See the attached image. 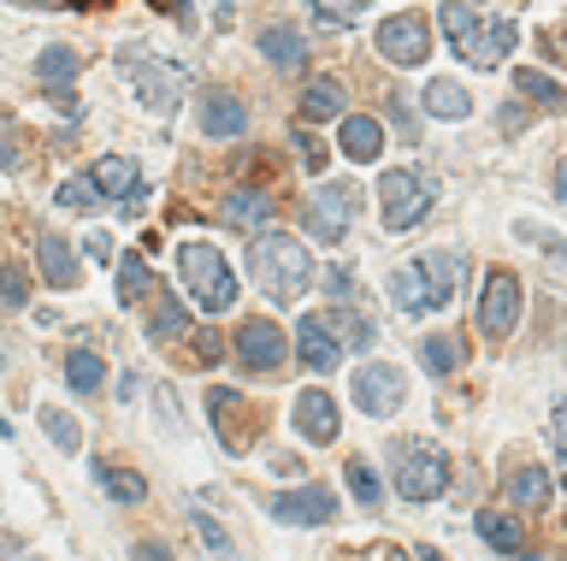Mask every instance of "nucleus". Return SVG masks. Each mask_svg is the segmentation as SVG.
Instances as JSON below:
<instances>
[{"instance_id": "nucleus-42", "label": "nucleus", "mask_w": 567, "mask_h": 561, "mask_svg": "<svg viewBox=\"0 0 567 561\" xmlns=\"http://www.w3.org/2000/svg\"><path fill=\"white\" fill-rule=\"evenodd\" d=\"M154 402H159V426H166V432H177V426H184V419H177V402H172V391H166V384L154 391Z\"/></svg>"}, {"instance_id": "nucleus-14", "label": "nucleus", "mask_w": 567, "mask_h": 561, "mask_svg": "<svg viewBox=\"0 0 567 561\" xmlns=\"http://www.w3.org/2000/svg\"><path fill=\"white\" fill-rule=\"evenodd\" d=\"M284 355H290L284 325H272V320H243L237 325V366H248V373H278Z\"/></svg>"}, {"instance_id": "nucleus-21", "label": "nucleus", "mask_w": 567, "mask_h": 561, "mask_svg": "<svg viewBox=\"0 0 567 561\" xmlns=\"http://www.w3.org/2000/svg\"><path fill=\"white\" fill-rule=\"evenodd\" d=\"M89 178H95V189L106 201H131L136 189H142V172H136V160H124V154H106V160H95V172H89Z\"/></svg>"}, {"instance_id": "nucleus-9", "label": "nucleus", "mask_w": 567, "mask_h": 561, "mask_svg": "<svg viewBox=\"0 0 567 561\" xmlns=\"http://www.w3.org/2000/svg\"><path fill=\"white\" fill-rule=\"evenodd\" d=\"M372 48L390 65H425V54H432V24H425V12H390L372 30Z\"/></svg>"}, {"instance_id": "nucleus-41", "label": "nucleus", "mask_w": 567, "mask_h": 561, "mask_svg": "<svg viewBox=\"0 0 567 561\" xmlns=\"http://www.w3.org/2000/svg\"><path fill=\"white\" fill-rule=\"evenodd\" d=\"M549 437H556V455L567 467V402H556V414H549Z\"/></svg>"}, {"instance_id": "nucleus-40", "label": "nucleus", "mask_w": 567, "mask_h": 561, "mask_svg": "<svg viewBox=\"0 0 567 561\" xmlns=\"http://www.w3.org/2000/svg\"><path fill=\"white\" fill-rule=\"evenodd\" d=\"M83 254L95 260V267H106V260H113V231H89L83 237Z\"/></svg>"}, {"instance_id": "nucleus-22", "label": "nucleus", "mask_w": 567, "mask_h": 561, "mask_svg": "<svg viewBox=\"0 0 567 561\" xmlns=\"http://www.w3.org/2000/svg\"><path fill=\"white\" fill-rule=\"evenodd\" d=\"M503 497H508L514 508H544V502H549V472L520 461V467H514L508 479H503Z\"/></svg>"}, {"instance_id": "nucleus-4", "label": "nucleus", "mask_w": 567, "mask_h": 561, "mask_svg": "<svg viewBox=\"0 0 567 561\" xmlns=\"http://www.w3.org/2000/svg\"><path fill=\"white\" fill-rule=\"evenodd\" d=\"M177 278H184V295L202 313L237 308V272H230V260L213 249V242H184V249H177Z\"/></svg>"}, {"instance_id": "nucleus-23", "label": "nucleus", "mask_w": 567, "mask_h": 561, "mask_svg": "<svg viewBox=\"0 0 567 561\" xmlns=\"http://www.w3.org/2000/svg\"><path fill=\"white\" fill-rule=\"evenodd\" d=\"M349 113V95H343V83L337 77H313L308 83V95H301V118H343Z\"/></svg>"}, {"instance_id": "nucleus-35", "label": "nucleus", "mask_w": 567, "mask_h": 561, "mask_svg": "<svg viewBox=\"0 0 567 561\" xmlns=\"http://www.w3.org/2000/svg\"><path fill=\"white\" fill-rule=\"evenodd\" d=\"M30 302V278L18 267H0V313H18Z\"/></svg>"}, {"instance_id": "nucleus-31", "label": "nucleus", "mask_w": 567, "mask_h": 561, "mask_svg": "<svg viewBox=\"0 0 567 561\" xmlns=\"http://www.w3.org/2000/svg\"><path fill=\"white\" fill-rule=\"evenodd\" d=\"M42 426H48V437H53V449H60V455L83 449V432H78V419H71L65 408H42Z\"/></svg>"}, {"instance_id": "nucleus-39", "label": "nucleus", "mask_w": 567, "mask_h": 561, "mask_svg": "<svg viewBox=\"0 0 567 561\" xmlns=\"http://www.w3.org/2000/svg\"><path fill=\"white\" fill-rule=\"evenodd\" d=\"M189 520H195V532H202V538L213 543V550H230V538H225V526H219V520H213V515H207V508H195V515H189Z\"/></svg>"}, {"instance_id": "nucleus-33", "label": "nucleus", "mask_w": 567, "mask_h": 561, "mask_svg": "<svg viewBox=\"0 0 567 561\" xmlns=\"http://www.w3.org/2000/svg\"><path fill=\"white\" fill-rule=\"evenodd\" d=\"M343 472H349V490H354V502H361V508H379L384 502V485H379V472H372L367 461H349Z\"/></svg>"}, {"instance_id": "nucleus-38", "label": "nucleus", "mask_w": 567, "mask_h": 561, "mask_svg": "<svg viewBox=\"0 0 567 561\" xmlns=\"http://www.w3.org/2000/svg\"><path fill=\"white\" fill-rule=\"evenodd\" d=\"M177 331H184V308H177V302H159V308H154V331H148V337L166 343V337H177Z\"/></svg>"}, {"instance_id": "nucleus-15", "label": "nucleus", "mask_w": 567, "mask_h": 561, "mask_svg": "<svg viewBox=\"0 0 567 561\" xmlns=\"http://www.w3.org/2000/svg\"><path fill=\"white\" fill-rule=\"evenodd\" d=\"M290 426L301 432V444H337V432H343V414H337L331 391H301L296 408H290Z\"/></svg>"}, {"instance_id": "nucleus-49", "label": "nucleus", "mask_w": 567, "mask_h": 561, "mask_svg": "<svg viewBox=\"0 0 567 561\" xmlns=\"http://www.w3.org/2000/svg\"><path fill=\"white\" fill-rule=\"evenodd\" d=\"M7 437H12V426H7V414H0V444H7Z\"/></svg>"}, {"instance_id": "nucleus-28", "label": "nucleus", "mask_w": 567, "mask_h": 561, "mask_svg": "<svg viewBox=\"0 0 567 561\" xmlns=\"http://www.w3.org/2000/svg\"><path fill=\"white\" fill-rule=\"evenodd\" d=\"M514 95L538 101L544 113H561V107H567V90H561V83L544 77V72H532V65H520V77H514Z\"/></svg>"}, {"instance_id": "nucleus-10", "label": "nucleus", "mask_w": 567, "mask_h": 561, "mask_svg": "<svg viewBox=\"0 0 567 561\" xmlns=\"http://www.w3.org/2000/svg\"><path fill=\"white\" fill-rule=\"evenodd\" d=\"M408 396V378L396 373L390 361H361V373H354V408L372 414V419H390L402 408Z\"/></svg>"}, {"instance_id": "nucleus-12", "label": "nucleus", "mask_w": 567, "mask_h": 561, "mask_svg": "<svg viewBox=\"0 0 567 561\" xmlns=\"http://www.w3.org/2000/svg\"><path fill=\"white\" fill-rule=\"evenodd\" d=\"M514 325H520V278L496 267L485 278V295H478V331L485 337H508Z\"/></svg>"}, {"instance_id": "nucleus-25", "label": "nucleus", "mask_w": 567, "mask_h": 561, "mask_svg": "<svg viewBox=\"0 0 567 561\" xmlns=\"http://www.w3.org/2000/svg\"><path fill=\"white\" fill-rule=\"evenodd\" d=\"M95 485H101L113 502H124V508L148 497V479H142V472H131V467H113V461H95Z\"/></svg>"}, {"instance_id": "nucleus-19", "label": "nucleus", "mask_w": 567, "mask_h": 561, "mask_svg": "<svg viewBox=\"0 0 567 561\" xmlns=\"http://www.w3.org/2000/svg\"><path fill=\"white\" fill-rule=\"evenodd\" d=\"M35 272L48 278L53 290H78V254H71V242L65 237H53V231H42L35 237Z\"/></svg>"}, {"instance_id": "nucleus-46", "label": "nucleus", "mask_w": 567, "mask_h": 561, "mask_svg": "<svg viewBox=\"0 0 567 561\" xmlns=\"http://www.w3.org/2000/svg\"><path fill=\"white\" fill-rule=\"evenodd\" d=\"M349 284H354L349 272H331V295H337V302H349Z\"/></svg>"}, {"instance_id": "nucleus-6", "label": "nucleus", "mask_w": 567, "mask_h": 561, "mask_svg": "<svg viewBox=\"0 0 567 561\" xmlns=\"http://www.w3.org/2000/svg\"><path fill=\"white\" fill-rule=\"evenodd\" d=\"M354 214H361V184L331 178V184H319L313 196H308V207H301V225H308V237H319L326 249H337V242L349 237Z\"/></svg>"}, {"instance_id": "nucleus-48", "label": "nucleus", "mask_w": 567, "mask_h": 561, "mask_svg": "<svg viewBox=\"0 0 567 561\" xmlns=\"http://www.w3.org/2000/svg\"><path fill=\"white\" fill-rule=\"evenodd\" d=\"M414 561H443V550H432V543H425V550H414Z\"/></svg>"}, {"instance_id": "nucleus-13", "label": "nucleus", "mask_w": 567, "mask_h": 561, "mask_svg": "<svg viewBox=\"0 0 567 561\" xmlns=\"http://www.w3.org/2000/svg\"><path fill=\"white\" fill-rule=\"evenodd\" d=\"M266 515L284 526H331L337 520V497L326 485H301V490H278L266 497Z\"/></svg>"}, {"instance_id": "nucleus-18", "label": "nucleus", "mask_w": 567, "mask_h": 561, "mask_svg": "<svg viewBox=\"0 0 567 561\" xmlns=\"http://www.w3.org/2000/svg\"><path fill=\"white\" fill-rule=\"evenodd\" d=\"M337 148L349 154L354 166H372L384 154V125L367 113H343V125H337Z\"/></svg>"}, {"instance_id": "nucleus-16", "label": "nucleus", "mask_w": 567, "mask_h": 561, "mask_svg": "<svg viewBox=\"0 0 567 561\" xmlns=\"http://www.w3.org/2000/svg\"><path fill=\"white\" fill-rule=\"evenodd\" d=\"M296 355H301V366H308L313 378H326V373H337V366H343V343L331 337V320H326V313H308V320L296 325Z\"/></svg>"}, {"instance_id": "nucleus-3", "label": "nucleus", "mask_w": 567, "mask_h": 561, "mask_svg": "<svg viewBox=\"0 0 567 561\" xmlns=\"http://www.w3.org/2000/svg\"><path fill=\"white\" fill-rule=\"evenodd\" d=\"M455 278H461L455 254H420V260L390 272V302L402 313H414V320H425V313H437L455 295Z\"/></svg>"}, {"instance_id": "nucleus-7", "label": "nucleus", "mask_w": 567, "mask_h": 561, "mask_svg": "<svg viewBox=\"0 0 567 561\" xmlns=\"http://www.w3.org/2000/svg\"><path fill=\"white\" fill-rule=\"evenodd\" d=\"M118 65L131 72L136 101H142V107H154V113H172L177 95L189 90V72H184V65H172V60H154V54H136V48H118Z\"/></svg>"}, {"instance_id": "nucleus-36", "label": "nucleus", "mask_w": 567, "mask_h": 561, "mask_svg": "<svg viewBox=\"0 0 567 561\" xmlns=\"http://www.w3.org/2000/svg\"><path fill=\"white\" fill-rule=\"evenodd\" d=\"M71 72H78V54H71V48H48V54L35 60V77L42 83H65Z\"/></svg>"}, {"instance_id": "nucleus-26", "label": "nucleus", "mask_w": 567, "mask_h": 561, "mask_svg": "<svg viewBox=\"0 0 567 561\" xmlns=\"http://www.w3.org/2000/svg\"><path fill=\"white\" fill-rule=\"evenodd\" d=\"M101 378H106V361L95 355V349H71V355H65V384L78 396H95Z\"/></svg>"}, {"instance_id": "nucleus-1", "label": "nucleus", "mask_w": 567, "mask_h": 561, "mask_svg": "<svg viewBox=\"0 0 567 561\" xmlns=\"http://www.w3.org/2000/svg\"><path fill=\"white\" fill-rule=\"evenodd\" d=\"M443 30H450L455 54L478 65V72H496L514 48H520V24L514 19H478L467 12V0H443Z\"/></svg>"}, {"instance_id": "nucleus-32", "label": "nucleus", "mask_w": 567, "mask_h": 561, "mask_svg": "<svg viewBox=\"0 0 567 561\" xmlns=\"http://www.w3.org/2000/svg\"><path fill=\"white\" fill-rule=\"evenodd\" d=\"M420 361H425V373H455V366H461V343L455 337H425L420 343Z\"/></svg>"}, {"instance_id": "nucleus-45", "label": "nucleus", "mask_w": 567, "mask_h": 561, "mask_svg": "<svg viewBox=\"0 0 567 561\" xmlns=\"http://www.w3.org/2000/svg\"><path fill=\"white\" fill-rule=\"evenodd\" d=\"M136 561H172V550H166V543H136Z\"/></svg>"}, {"instance_id": "nucleus-43", "label": "nucleus", "mask_w": 567, "mask_h": 561, "mask_svg": "<svg viewBox=\"0 0 567 561\" xmlns=\"http://www.w3.org/2000/svg\"><path fill=\"white\" fill-rule=\"evenodd\" d=\"M0 166H7V172H18V166H24V154L12 148V131H0Z\"/></svg>"}, {"instance_id": "nucleus-17", "label": "nucleus", "mask_w": 567, "mask_h": 561, "mask_svg": "<svg viewBox=\"0 0 567 561\" xmlns=\"http://www.w3.org/2000/svg\"><path fill=\"white\" fill-rule=\"evenodd\" d=\"M195 125H202V136H213V143H237L248 131V107L230 90H207L195 101Z\"/></svg>"}, {"instance_id": "nucleus-37", "label": "nucleus", "mask_w": 567, "mask_h": 561, "mask_svg": "<svg viewBox=\"0 0 567 561\" xmlns=\"http://www.w3.org/2000/svg\"><path fill=\"white\" fill-rule=\"evenodd\" d=\"M308 7H313L319 19H326V24H337V30L361 19V0H308Z\"/></svg>"}, {"instance_id": "nucleus-2", "label": "nucleus", "mask_w": 567, "mask_h": 561, "mask_svg": "<svg viewBox=\"0 0 567 561\" xmlns=\"http://www.w3.org/2000/svg\"><path fill=\"white\" fill-rule=\"evenodd\" d=\"M248 278H255L272 302H296V295L313 284V260H308V249H301L296 237L260 231L255 242H248Z\"/></svg>"}, {"instance_id": "nucleus-34", "label": "nucleus", "mask_w": 567, "mask_h": 561, "mask_svg": "<svg viewBox=\"0 0 567 561\" xmlns=\"http://www.w3.org/2000/svg\"><path fill=\"white\" fill-rule=\"evenodd\" d=\"M60 207H71V214H89V207H101L106 196L95 189V178H71V184H60V196H53Z\"/></svg>"}, {"instance_id": "nucleus-20", "label": "nucleus", "mask_w": 567, "mask_h": 561, "mask_svg": "<svg viewBox=\"0 0 567 561\" xmlns=\"http://www.w3.org/2000/svg\"><path fill=\"white\" fill-rule=\"evenodd\" d=\"M260 60L278 65V72H301V60H308V42H301L296 24H266V30H260Z\"/></svg>"}, {"instance_id": "nucleus-11", "label": "nucleus", "mask_w": 567, "mask_h": 561, "mask_svg": "<svg viewBox=\"0 0 567 561\" xmlns=\"http://www.w3.org/2000/svg\"><path fill=\"white\" fill-rule=\"evenodd\" d=\"M207 414H213V437H219L225 455H248V449H255V414H248V402H237L225 384H213V391H207Z\"/></svg>"}, {"instance_id": "nucleus-29", "label": "nucleus", "mask_w": 567, "mask_h": 561, "mask_svg": "<svg viewBox=\"0 0 567 561\" xmlns=\"http://www.w3.org/2000/svg\"><path fill=\"white\" fill-rule=\"evenodd\" d=\"M148 295H154L148 260H142V254H124V260H118V302H124V308H136V302H148Z\"/></svg>"}, {"instance_id": "nucleus-44", "label": "nucleus", "mask_w": 567, "mask_h": 561, "mask_svg": "<svg viewBox=\"0 0 567 561\" xmlns=\"http://www.w3.org/2000/svg\"><path fill=\"white\" fill-rule=\"evenodd\" d=\"M549 196L567 207V160H556V172H549Z\"/></svg>"}, {"instance_id": "nucleus-8", "label": "nucleus", "mask_w": 567, "mask_h": 561, "mask_svg": "<svg viewBox=\"0 0 567 561\" xmlns=\"http://www.w3.org/2000/svg\"><path fill=\"white\" fill-rule=\"evenodd\" d=\"M432 214V178H420V172H384L379 178V219L384 231H414V225Z\"/></svg>"}, {"instance_id": "nucleus-5", "label": "nucleus", "mask_w": 567, "mask_h": 561, "mask_svg": "<svg viewBox=\"0 0 567 561\" xmlns=\"http://www.w3.org/2000/svg\"><path fill=\"white\" fill-rule=\"evenodd\" d=\"M390 472H396V497L408 502H437L450 490V455L437 444H396L390 449Z\"/></svg>"}, {"instance_id": "nucleus-30", "label": "nucleus", "mask_w": 567, "mask_h": 561, "mask_svg": "<svg viewBox=\"0 0 567 561\" xmlns=\"http://www.w3.org/2000/svg\"><path fill=\"white\" fill-rule=\"evenodd\" d=\"M473 532L491 543V550H520V520L514 515H478Z\"/></svg>"}, {"instance_id": "nucleus-24", "label": "nucleus", "mask_w": 567, "mask_h": 561, "mask_svg": "<svg viewBox=\"0 0 567 561\" xmlns=\"http://www.w3.org/2000/svg\"><path fill=\"white\" fill-rule=\"evenodd\" d=\"M425 113H432V118H450V125H455V118L473 113V95L461 90L455 77H432V83H425Z\"/></svg>"}, {"instance_id": "nucleus-27", "label": "nucleus", "mask_w": 567, "mask_h": 561, "mask_svg": "<svg viewBox=\"0 0 567 561\" xmlns=\"http://www.w3.org/2000/svg\"><path fill=\"white\" fill-rule=\"evenodd\" d=\"M219 214L230 225H266V219H272V196H266V189H230Z\"/></svg>"}, {"instance_id": "nucleus-47", "label": "nucleus", "mask_w": 567, "mask_h": 561, "mask_svg": "<svg viewBox=\"0 0 567 561\" xmlns=\"http://www.w3.org/2000/svg\"><path fill=\"white\" fill-rule=\"evenodd\" d=\"M18 555V538H0V561H12Z\"/></svg>"}]
</instances>
